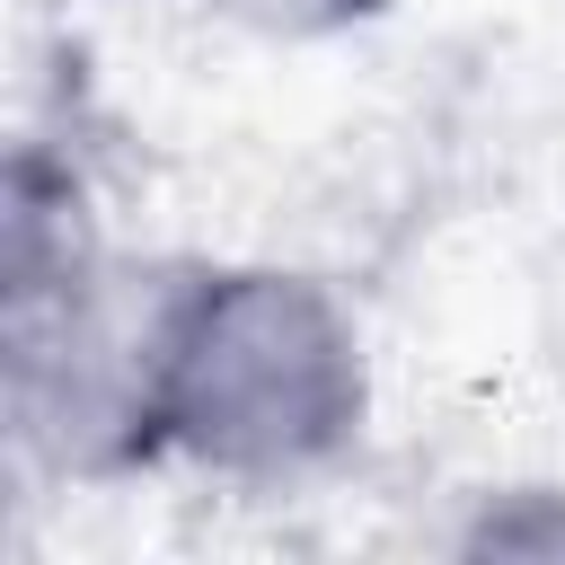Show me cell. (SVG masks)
<instances>
[{"label":"cell","instance_id":"obj_1","mask_svg":"<svg viewBox=\"0 0 565 565\" xmlns=\"http://www.w3.org/2000/svg\"><path fill=\"white\" fill-rule=\"evenodd\" d=\"M203 265L79 247L53 274L0 282V397L26 468L115 486L177 459V344Z\"/></svg>","mask_w":565,"mask_h":565},{"label":"cell","instance_id":"obj_2","mask_svg":"<svg viewBox=\"0 0 565 565\" xmlns=\"http://www.w3.org/2000/svg\"><path fill=\"white\" fill-rule=\"evenodd\" d=\"M371 353L353 309L300 265H203L177 344V459L282 486L362 441Z\"/></svg>","mask_w":565,"mask_h":565},{"label":"cell","instance_id":"obj_3","mask_svg":"<svg viewBox=\"0 0 565 565\" xmlns=\"http://www.w3.org/2000/svg\"><path fill=\"white\" fill-rule=\"evenodd\" d=\"M459 547H468V556H565V494L521 486V494L486 503Z\"/></svg>","mask_w":565,"mask_h":565},{"label":"cell","instance_id":"obj_4","mask_svg":"<svg viewBox=\"0 0 565 565\" xmlns=\"http://www.w3.org/2000/svg\"><path fill=\"white\" fill-rule=\"evenodd\" d=\"M380 9L388 0H221V18H238L247 35H274V44H318V35H344Z\"/></svg>","mask_w":565,"mask_h":565}]
</instances>
